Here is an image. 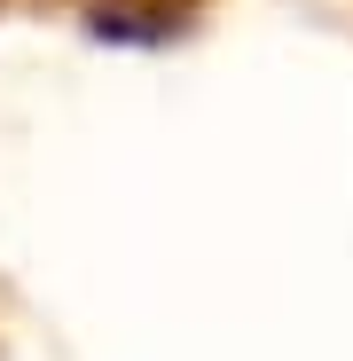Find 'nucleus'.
<instances>
[{
  "label": "nucleus",
  "mask_w": 353,
  "mask_h": 361,
  "mask_svg": "<svg viewBox=\"0 0 353 361\" xmlns=\"http://www.w3.org/2000/svg\"><path fill=\"white\" fill-rule=\"evenodd\" d=\"M212 16V0H0V24L87 32V39H165Z\"/></svg>",
  "instance_id": "f257e3e1"
}]
</instances>
